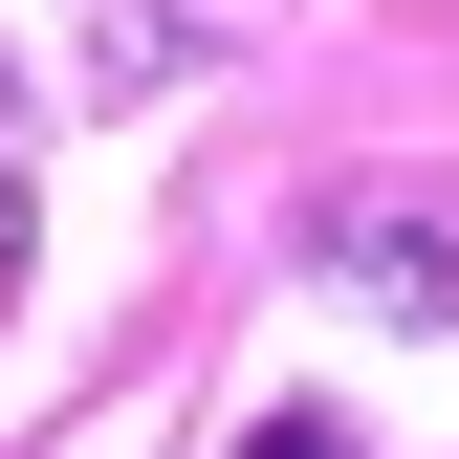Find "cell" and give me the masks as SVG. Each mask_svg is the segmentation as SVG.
I'll list each match as a JSON object with an SVG mask.
<instances>
[{
    "instance_id": "6da1fadb",
    "label": "cell",
    "mask_w": 459,
    "mask_h": 459,
    "mask_svg": "<svg viewBox=\"0 0 459 459\" xmlns=\"http://www.w3.org/2000/svg\"><path fill=\"white\" fill-rule=\"evenodd\" d=\"M328 284H351L372 328H459V219H416V197H328Z\"/></svg>"
},
{
    "instance_id": "7a4b0ae2",
    "label": "cell",
    "mask_w": 459,
    "mask_h": 459,
    "mask_svg": "<svg viewBox=\"0 0 459 459\" xmlns=\"http://www.w3.org/2000/svg\"><path fill=\"white\" fill-rule=\"evenodd\" d=\"M241 459H351V437H328V416H263V437H241Z\"/></svg>"
},
{
    "instance_id": "3957f363",
    "label": "cell",
    "mask_w": 459,
    "mask_h": 459,
    "mask_svg": "<svg viewBox=\"0 0 459 459\" xmlns=\"http://www.w3.org/2000/svg\"><path fill=\"white\" fill-rule=\"evenodd\" d=\"M22 241H44V219H22V176H0V307H22Z\"/></svg>"
}]
</instances>
